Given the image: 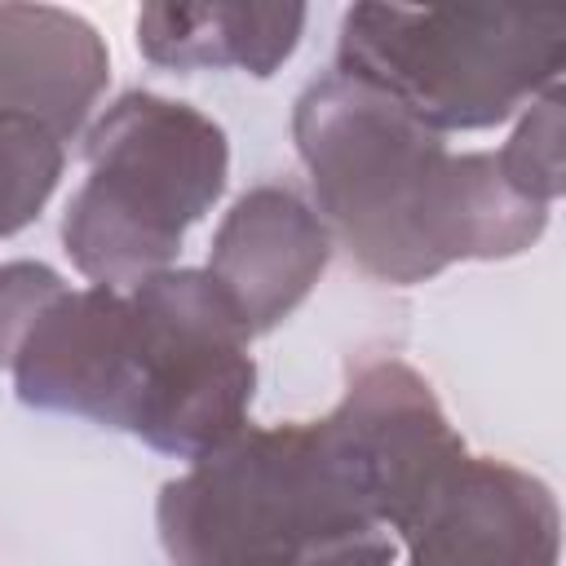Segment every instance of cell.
Returning <instances> with one entry per match:
<instances>
[{
  "label": "cell",
  "mask_w": 566,
  "mask_h": 566,
  "mask_svg": "<svg viewBox=\"0 0 566 566\" xmlns=\"http://www.w3.org/2000/svg\"><path fill=\"white\" fill-rule=\"evenodd\" d=\"M292 142L314 208L380 283H424L455 261H509L548 230V208L522 199L495 150H451L385 93L327 71L292 106Z\"/></svg>",
  "instance_id": "cell-1"
},
{
  "label": "cell",
  "mask_w": 566,
  "mask_h": 566,
  "mask_svg": "<svg viewBox=\"0 0 566 566\" xmlns=\"http://www.w3.org/2000/svg\"><path fill=\"white\" fill-rule=\"evenodd\" d=\"M172 566H394L398 539L332 420L243 424L159 486Z\"/></svg>",
  "instance_id": "cell-2"
},
{
  "label": "cell",
  "mask_w": 566,
  "mask_h": 566,
  "mask_svg": "<svg viewBox=\"0 0 566 566\" xmlns=\"http://www.w3.org/2000/svg\"><path fill=\"white\" fill-rule=\"evenodd\" d=\"M88 177L62 212L71 265L102 287H137L172 270L186 230L212 212L230 177L226 128L164 93H119L84 133Z\"/></svg>",
  "instance_id": "cell-3"
},
{
  "label": "cell",
  "mask_w": 566,
  "mask_h": 566,
  "mask_svg": "<svg viewBox=\"0 0 566 566\" xmlns=\"http://www.w3.org/2000/svg\"><path fill=\"white\" fill-rule=\"evenodd\" d=\"M566 13L557 9H398L354 4L340 18L336 71L398 102L433 133H482L562 84Z\"/></svg>",
  "instance_id": "cell-4"
},
{
  "label": "cell",
  "mask_w": 566,
  "mask_h": 566,
  "mask_svg": "<svg viewBox=\"0 0 566 566\" xmlns=\"http://www.w3.org/2000/svg\"><path fill=\"white\" fill-rule=\"evenodd\" d=\"M133 301V402L128 429L150 451L199 460L248 424L256 394L252 332L208 270L172 265Z\"/></svg>",
  "instance_id": "cell-5"
},
{
  "label": "cell",
  "mask_w": 566,
  "mask_h": 566,
  "mask_svg": "<svg viewBox=\"0 0 566 566\" xmlns=\"http://www.w3.org/2000/svg\"><path fill=\"white\" fill-rule=\"evenodd\" d=\"M327 420L354 455L376 517L394 539L469 455L433 385L402 358H363L349 367L345 394Z\"/></svg>",
  "instance_id": "cell-6"
},
{
  "label": "cell",
  "mask_w": 566,
  "mask_h": 566,
  "mask_svg": "<svg viewBox=\"0 0 566 566\" xmlns=\"http://www.w3.org/2000/svg\"><path fill=\"white\" fill-rule=\"evenodd\" d=\"M398 539L407 566H557L562 509L544 478L464 455Z\"/></svg>",
  "instance_id": "cell-7"
},
{
  "label": "cell",
  "mask_w": 566,
  "mask_h": 566,
  "mask_svg": "<svg viewBox=\"0 0 566 566\" xmlns=\"http://www.w3.org/2000/svg\"><path fill=\"white\" fill-rule=\"evenodd\" d=\"M18 402L128 429L133 402V301L119 287H66L9 363Z\"/></svg>",
  "instance_id": "cell-8"
},
{
  "label": "cell",
  "mask_w": 566,
  "mask_h": 566,
  "mask_svg": "<svg viewBox=\"0 0 566 566\" xmlns=\"http://www.w3.org/2000/svg\"><path fill=\"white\" fill-rule=\"evenodd\" d=\"M332 261V234L318 208L296 186H252L221 217L208 274L230 296L252 336L274 332L323 279Z\"/></svg>",
  "instance_id": "cell-9"
},
{
  "label": "cell",
  "mask_w": 566,
  "mask_h": 566,
  "mask_svg": "<svg viewBox=\"0 0 566 566\" xmlns=\"http://www.w3.org/2000/svg\"><path fill=\"white\" fill-rule=\"evenodd\" d=\"M111 84L102 31L57 4H0V115L71 142Z\"/></svg>",
  "instance_id": "cell-10"
},
{
  "label": "cell",
  "mask_w": 566,
  "mask_h": 566,
  "mask_svg": "<svg viewBox=\"0 0 566 566\" xmlns=\"http://www.w3.org/2000/svg\"><path fill=\"white\" fill-rule=\"evenodd\" d=\"M305 4H146L137 13V49L168 71H243L270 80L301 44Z\"/></svg>",
  "instance_id": "cell-11"
},
{
  "label": "cell",
  "mask_w": 566,
  "mask_h": 566,
  "mask_svg": "<svg viewBox=\"0 0 566 566\" xmlns=\"http://www.w3.org/2000/svg\"><path fill=\"white\" fill-rule=\"evenodd\" d=\"M562 137H566V97H562V84H553L522 111L517 128L495 150L504 181L539 208H553L566 190V155H562L566 142Z\"/></svg>",
  "instance_id": "cell-12"
},
{
  "label": "cell",
  "mask_w": 566,
  "mask_h": 566,
  "mask_svg": "<svg viewBox=\"0 0 566 566\" xmlns=\"http://www.w3.org/2000/svg\"><path fill=\"white\" fill-rule=\"evenodd\" d=\"M62 164L66 150L49 128L0 115V239L27 230L44 212Z\"/></svg>",
  "instance_id": "cell-13"
},
{
  "label": "cell",
  "mask_w": 566,
  "mask_h": 566,
  "mask_svg": "<svg viewBox=\"0 0 566 566\" xmlns=\"http://www.w3.org/2000/svg\"><path fill=\"white\" fill-rule=\"evenodd\" d=\"M66 292V279L44 261H0V367H9L44 318V310Z\"/></svg>",
  "instance_id": "cell-14"
}]
</instances>
